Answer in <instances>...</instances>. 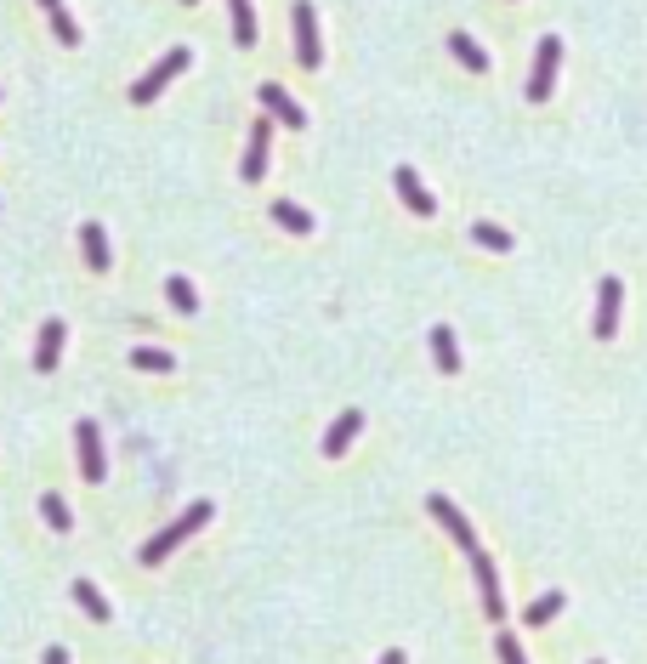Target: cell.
Returning a JSON list of instances; mask_svg holds the SVG:
<instances>
[{
    "mask_svg": "<svg viewBox=\"0 0 647 664\" xmlns=\"http://www.w3.org/2000/svg\"><path fill=\"white\" fill-rule=\"evenodd\" d=\"M426 511L438 517V523H443V534H449V540H455L460 551H466V557H477V528L466 523V517H460V506H455V500H443V494H432V500H426Z\"/></svg>",
    "mask_w": 647,
    "mask_h": 664,
    "instance_id": "8992f818",
    "label": "cell"
},
{
    "mask_svg": "<svg viewBox=\"0 0 647 664\" xmlns=\"http://www.w3.org/2000/svg\"><path fill=\"white\" fill-rule=\"evenodd\" d=\"M557 69H562V40L545 35L540 52H534V74H528V97H534V103H545V97H551V86H557Z\"/></svg>",
    "mask_w": 647,
    "mask_h": 664,
    "instance_id": "277c9868",
    "label": "cell"
},
{
    "mask_svg": "<svg viewBox=\"0 0 647 664\" xmlns=\"http://www.w3.org/2000/svg\"><path fill=\"white\" fill-rule=\"evenodd\" d=\"M273 222L290 233H313V210H301L296 199H273Z\"/></svg>",
    "mask_w": 647,
    "mask_h": 664,
    "instance_id": "e0dca14e",
    "label": "cell"
},
{
    "mask_svg": "<svg viewBox=\"0 0 647 664\" xmlns=\"http://www.w3.org/2000/svg\"><path fill=\"white\" fill-rule=\"evenodd\" d=\"M52 35L63 40V46H80V23H74L69 12H63V6H57V12H52Z\"/></svg>",
    "mask_w": 647,
    "mask_h": 664,
    "instance_id": "d4e9b609",
    "label": "cell"
},
{
    "mask_svg": "<svg viewBox=\"0 0 647 664\" xmlns=\"http://www.w3.org/2000/svg\"><path fill=\"white\" fill-rule=\"evenodd\" d=\"M273 125L279 120H250V148H245V165H239V176H245V182H262L267 176V142H273Z\"/></svg>",
    "mask_w": 647,
    "mask_h": 664,
    "instance_id": "52a82bcc",
    "label": "cell"
},
{
    "mask_svg": "<svg viewBox=\"0 0 647 664\" xmlns=\"http://www.w3.org/2000/svg\"><path fill=\"white\" fill-rule=\"evenodd\" d=\"M562 602H568L562 591H545V596H534V602H528V613H523V619H528V625H551V619L562 613Z\"/></svg>",
    "mask_w": 647,
    "mask_h": 664,
    "instance_id": "44dd1931",
    "label": "cell"
},
{
    "mask_svg": "<svg viewBox=\"0 0 647 664\" xmlns=\"http://www.w3.org/2000/svg\"><path fill=\"white\" fill-rule=\"evenodd\" d=\"M472 574H477V596H483L489 619H506V602H500V574H494V562L483 557V551L472 557Z\"/></svg>",
    "mask_w": 647,
    "mask_h": 664,
    "instance_id": "7c38bea8",
    "label": "cell"
},
{
    "mask_svg": "<svg viewBox=\"0 0 647 664\" xmlns=\"http://www.w3.org/2000/svg\"><path fill=\"white\" fill-rule=\"evenodd\" d=\"M182 6H193V0H182Z\"/></svg>",
    "mask_w": 647,
    "mask_h": 664,
    "instance_id": "f546056e",
    "label": "cell"
},
{
    "mask_svg": "<svg viewBox=\"0 0 647 664\" xmlns=\"http://www.w3.org/2000/svg\"><path fill=\"white\" fill-rule=\"evenodd\" d=\"M228 12H233V40L256 46V12H250V0H228Z\"/></svg>",
    "mask_w": 647,
    "mask_h": 664,
    "instance_id": "ffe728a7",
    "label": "cell"
},
{
    "mask_svg": "<svg viewBox=\"0 0 647 664\" xmlns=\"http://www.w3.org/2000/svg\"><path fill=\"white\" fill-rule=\"evenodd\" d=\"M494 653H500V664H528L523 647H517V636H500V642H494Z\"/></svg>",
    "mask_w": 647,
    "mask_h": 664,
    "instance_id": "484cf974",
    "label": "cell"
},
{
    "mask_svg": "<svg viewBox=\"0 0 647 664\" xmlns=\"http://www.w3.org/2000/svg\"><path fill=\"white\" fill-rule=\"evenodd\" d=\"M188 63H193V52H188V46H171V52L159 57L154 69L142 74L137 86H131V103H137V108H148V103H154V97H159V91H165V86H171V80H176V74L188 69Z\"/></svg>",
    "mask_w": 647,
    "mask_h": 664,
    "instance_id": "7a4b0ae2",
    "label": "cell"
},
{
    "mask_svg": "<svg viewBox=\"0 0 647 664\" xmlns=\"http://www.w3.org/2000/svg\"><path fill=\"white\" fill-rule=\"evenodd\" d=\"M472 239H477L483 250H511V233H506V228H494V222H477Z\"/></svg>",
    "mask_w": 647,
    "mask_h": 664,
    "instance_id": "cb8c5ba5",
    "label": "cell"
},
{
    "mask_svg": "<svg viewBox=\"0 0 647 664\" xmlns=\"http://www.w3.org/2000/svg\"><path fill=\"white\" fill-rule=\"evenodd\" d=\"M131 364L137 369H148V375H171L176 369V358L165 347H131Z\"/></svg>",
    "mask_w": 647,
    "mask_h": 664,
    "instance_id": "d6986e66",
    "label": "cell"
},
{
    "mask_svg": "<svg viewBox=\"0 0 647 664\" xmlns=\"http://www.w3.org/2000/svg\"><path fill=\"white\" fill-rule=\"evenodd\" d=\"M432 358H438L443 375H455V369H460V347H455V330H449V324L432 330Z\"/></svg>",
    "mask_w": 647,
    "mask_h": 664,
    "instance_id": "2e32d148",
    "label": "cell"
},
{
    "mask_svg": "<svg viewBox=\"0 0 647 664\" xmlns=\"http://www.w3.org/2000/svg\"><path fill=\"white\" fill-rule=\"evenodd\" d=\"M619 301H625V284L602 279V290H596V341H613V330H619Z\"/></svg>",
    "mask_w": 647,
    "mask_h": 664,
    "instance_id": "ba28073f",
    "label": "cell"
},
{
    "mask_svg": "<svg viewBox=\"0 0 647 664\" xmlns=\"http://www.w3.org/2000/svg\"><path fill=\"white\" fill-rule=\"evenodd\" d=\"M392 182H398V199H403L409 210H415V216H438V199L420 188V176L409 171V165H398V171H392Z\"/></svg>",
    "mask_w": 647,
    "mask_h": 664,
    "instance_id": "8fae6325",
    "label": "cell"
},
{
    "mask_svg": "<svg viewBox=\"0 0 647 664\" xmlns=\"http://www.w3.org/2000/svg\"><path fill=\"white\" fill-rule=\"evenodd\" d=\"M375 664H409V659H403L398 647H392V653H381V659H375Z\"/></svg>",
    "mask_w": 647,
    "mask_h": 664,
    "instance_id": "83f0119b",
    "label": "cell"
},
{
    "mask_svg": "<svg viewBox=\"0 0 647 664\" xmlns=\"http://www.w3.org/2000/svg\"><path fill=\"white\" fill-rule=\"evenodd\" d=\"M74 449H80V477H86V483H103V477H108V455H103V432H97L91 420L74 426Z\"/></svg>",
    "mask_w": 647,
    "mask_h": 664,
    "instance_id": "5b68a950",
    "label": "cell"
},
{
    "mask_svg": "<svg viewBox=\"0 0 647 664\" xmlns=\"http://www.w3.org/2000/svg\"><path fill=\"white\" fill-rule=\"evenodd\" d=\"M80 250H86V267H91V273H108V262H114V256H108V233L97 228V222H86V228H80Z\"/></svg>",
    "mask_w": 647,
    "mask_h": 664,
    "instance_id": "5bb4252c",
    "label": "cell"
},
{
    "mask_svg": "<svg viewBox=\"0 0 647 664\" xmlns=\"http://www.w3.org/2000/svg\"><path fill=\"white\" fill-rule=\"evenodd\" d=\"M40 6H46V18H52V12H57V6H63V0H40Z\"/></svg>",
    "mask_w": 647,
    "mask_h": 664,
    "instance_id": "f1b7e54d",
    "label": "cell"
},
{
    "mask_svg": "<svg viewBox=\"0 0 647 664\" xmlns=\"http://www.w3.org/2000/svg\"><path fill=\"white\" fill-rule=\"evenodd\" d=\"M449 52H455L472 74H489V52H483V46H477V40L466 35V29H455V35H449Z\"/></svg>",
    "mask_w": 647,
    "mask_h": 664,
    "instance_id": "9a60e30c",
    "label": "cell"
},
{
    "mask_svg": "<svg viewBox=\"0 0 647 664\" xmlns=\"http://www.w3.org/2000/svg\"><path fill=\"white\" fill-rule=\"evenodd\" d=\"M40 517H46V523H52L57 534H69V528H74L69 506H63V494H46V500H40Z\"/></svg>",
    "mask_w": 647,
    "mask_h": 664,
    "instance_id": "603a6c76",
    "label": "cell"
},
{
    "mask_svg": "<svg viewBox=\"0 0 647 664\" xmlns=\"http://www.w3.org/2000/svg\"><path fill=\"white\" fill-rule=\"evenodd\" d=\"M165 296H171V307H176V313H199V290H193V284L182 279V273H171Z\"/></svg>",
    "mask_w": 647,
    "mask_h": 664,
    "instance_id": "7402d4cb",
    "label": "cell"
},
{
    "mask_svg": "<svg viewBox=\"0 0 647 664\" xmlns=\"http://www.w3.org/2000/svg\"><path fill=\"white\" fill-rule=\"evenodd\" d=\"M358 432H364V409H341V415H335V426L324 432V455L341 460L352 449V437H358Z\"/></svg>",
    "mask_w": 647,
    "mask_h": 664,
    "instance_id": "9c48e42d",
    "label": "cell"
},
{
    "mask_svg": "<svg viewBox=\"0 0 647 664\" xmlns=\"http://www.w3.org/2000/svg\"><path fill=\"white\" fill-rule=\"evenodd\" d=\"M596 664H602V659H596Z\"/></svg>",
    "mask_w": 647,
    "mask_h": 664,
    "instance_id": "4dcf8cb0",
    "label": "cell"
},
{
    "mask_svg": "<svg viewBox=\"0 0 647 664\" xmlns=\"http://www.w3.org/2000/svg\"><path fill=\"white\" fill-rule=\"evenodd\" d=\"M262 114H273L279 125H307V108H301L284 86H262Z\"/></svg>",
    "mask_w": 647,
    "mask_h": 664,
    "instance_id": "4fadbf2b",
    "label": "cell"
},
{
    "mask_svg": "<svg viewBox=\"0 0 647 664\" xmlns=\"http://www.w3.org/2000/svg\"><path fill=\"white\" fill-rule=\"evenodd\" d=\"M210 517H216V506H210V500H193V506H188V511H182V517H176V523H171V528H159L154 540L142 545V562H148V568H159V562L171 557V551H176V545H182V540H188L193 528H205V523H210Z\"/></svg>",
    "mask_w": 647,
    "mask_h": 664,
    "instance_id": "6da1fadb",
    "label": "cell"
},
{
    "mask_svg": "<svg viewBox=\"0 0 647 664\" xmlns=\"http://www.w3.org/2000/svg\"><path fill=\"white\" fill-rule=\"evenodd\" d=\"M63 341H69V324H63V318H46V324H40V347H35V369H40V375H52V369H57Z\"/></svg>",
    "mask_w": 647,
    "mask_h": 664,
    "instance_id": "30bf717a",
    "label": "cell"
},
{
    "mask_svg": "<svg viewBox=\"0 0 647 664\" xmlns=\"http://www.w3.org/2000/svg\"><path fill=\"white\" fill-rule=\"evenodd\" d=\"M40 664H69V653H63V647H46V653H40Z\"/></svg>",
    "mask_w": 647,
    "mask_h": 664,
    "instance_id": "4316f807",
    "label": "cell"
},
{
    "mask_svg": "<svg viewBox=\"0 0 647 664\" xmlns=\"http://www.w3.org/2000/svg\"><path fill=\"white\" fill-rule=\"evenodd\" d=\"M74 602L86 608V619H97V625H108V602H103V591H97L91 579H74Z\"/></svg>",
    "mask_w": 647,
    "mask_h": 664,
    "instance_id": "ac0fdd59",
    "label": "cell"
},
{
    "mask_svg": "<svg viewBox=\"0 0 647 664\" xmlns=\"http://www.w3.org/2000/svg\"><path fill=\"white\" fill-rule=\"evenodd\" d=\"M290 23H296V63H301V69H318V63H324V46H318V12H313V0H296Z\"/></svg>",
    "mask_w": 647,
    "mask_h": 664,
    "instance_id": "3957f363",
    "label": "cell"
}]
</instances>
